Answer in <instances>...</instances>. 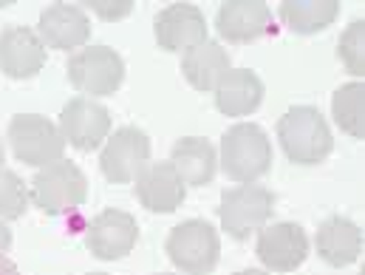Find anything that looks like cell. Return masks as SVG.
Returning a JSON list of instances; mask_svg holds the SVG:
<instances>
[{"instance_id": "cell-12", "label": "cell", "mask_w": 365, "mask_h": 275, "mask_svg": "<svg viewBox=\"0 0 365 275\" xmlns=\"http://www.w3.org/2000/svg\"><path fill=\"white\" fill-rule=\"evenodd\" d=\"M46 66V43L29 26H6L0 31V71L11 80H31Z\"/></svg>"}, {"instance_id": "cell-11", "label": "cell", "mask_w": 365, "mask_h": 275, "mask_svg": "<svg viewBox=\"0 0 365 275\" xmlns=\"http://www.w3.org/2000/svg\"><path fill=\"white\" fill-rule=\"evenodd\" d=\"M139 241V224L125 210H102L86 233V244L93 259L99 261H119L125 259Z\"/></svg>"}, {"instance_id": "cell-4", "label": "cell", "mask_w": 365, "mask_h": 275, "mask_svg": "<svg viewBox=\"0 0 365 275\" xmlns=\"http://www.w3.org/2000/svg\"><path fill=\"white\" fill-rule=\"evenodd\" d=\"M165 253L184 275H210L221 259L218 230L201 219H187L170 230Z\"/></svg>"}, {"instance_id": "cell-29", "label": "cell", "mask_w": 365, "mask_h": 275, "mask_svg": "<svg viewBox=\"0 0 365 275\" xmlns=\"http://www.w3.org/2000/svg\"><path fill=\"white\" fill-rule=\"evenodd\" d=\"M3 162H6V151H3V139H0V171H3Z\"/></svg>"}, {"instance_id": "cell-25", "label": "cell", "mask_w": 365, "mask_h": 275, "mask_svg": "<svg viewBox=\"0 0 365 275\" xmlns=\"http://www.w3.org/2000/svg\"><path fill=\"white\" fill-rule=\"evenodd\" d=\"M88 9L102 20H122L133 11V0H88Z\"/></svg>"}, {"instance_id": "cell-15", "label": "cell", "mask_w": 365, "mask_h": 275, "mask_svg": "<svg viewBox=\"0 0 365 275\" xmlns=\"http://www.w3.org/2000/svg\"><path fill=\"white\" fill-rule=\"evenodd\" d=\"M187 184L170 162H150L136 176V199L150 213H176L184 204Z\"/></svg>"}, {"instance_id": "cell-2", "label": "cell", "mask_w": 365, "mask_h": 275, "mask_svg": "<svg viewBox=\"0 0 365 275\" xmlns=\"http://www.w3.org/2000/svg\"><path fill=\"white\" fill-rule=\"evenodd\" d=\"M221 171L238 184H252L272 168V142L255 122H238L221 136Z\"/></svg>"}, {"instance_id": "cell-23", "label": "cell", "mask_w": 365, "mask_h": 275, "mask_svg": "<svg viewBox=\"0 0 365 275\" xmlns=\"http://www.w3.org/2000/svg\"><path fill=\"white\" fill-rule=\"evenodd\" d=\"M337 57L351 77H365V20H351L337 43Z\"/></svg>"}, {"instance_id": "cell-5", "label": "cell", "mask_w": 365, "mask_h": 275, "mask_svg": "<svg viewBox=\"0 0 365 275\" xmlns=\"http://www.w3.org/2000/svg\"><path fill=\"white\" fill-rule=\"evenodd\" d=\"M274 210V193L267 190L264 184H238L224 190L221 196V207H218V219L221 227L227 230V236H232L235 241H247L252 233L264 230L267 221L272 219Z\"/></svg>"}, {"instance_id": "cell-30", "label": "cell", "mask_w": 365, "mask_h": 275, "mask_svg": "<svg viewBox=\"0 0 365 275\" xmlns=\"http://www.w3.org/2000/svg\"><path fill=\"white\" fill-rule=\"evenodd\" d=\"M91 275H108V273H91Z\"/></svg>"}, {"instance_id": "cell-24", "label": "cell", "mask_w": 365, "mask_h": 275, "mask_svg": "<svg viewBox=\"0 0 365 275\" xmlns=\"http://www.w3.org/2000/svg\"><path fill=\"white\" fill-rule=\"evenodd\" d=\"M29 210V190L26 182L14 171H0V219L17 221Z\"/></svg>"}, {"instance_id": "cell-20", "label": "cell", "mask_w": 365, "mask_h": 275, "mask_svg": "<svg viewBox=\"0 0 365 275\" xmlns=\"http://www.w3.org/2000/svg\"><path fill=\"white\" fill-rule=\"evenodd\" d=\"M170 165L179 171L184 184L204 187V184H210L215 179L218 154H215V148L207 139H201V136H184V139H179L173 145Z\"/></svg>"}, {"instance_id": "cell-3", "label": "cell", "mask_w": 365, "mask_h": 275, "mask_svg": "<svg viewBox=\"0 0 365 275\" xmlns=\"http://www.w3.org/2000/svg\"><path fill=\"white\" fill-rule=\"evenodd\" d=\"M86 199H88V179L68 159L40 168L37 176L29 184V201L37 210H43L46 216L74 213L77 207L86 204Z\"/></svg>"}, {"instance_id": "cell-22", "label": "cell", "mask_w": 365, "mask_h": 275, "mask_svg": "<svg viewBox=\"0 0 365 275\" xmlns=\"http://www.w3.org/2000/svg\"><path fill=\"white\" fill-rule=\"evenodd\" d=\"M331 116L343 134L365 139V86L360 80L340 86L331 96Z\"/></svg>"}, {"instance_id": "cell-28", "label": "cell", "mask_w": 365, "mask_h": 275, "mask_svg": "<svg viewBox=\"0 0 365 275\" xmlns=\"http://www.w3.org/2000/svg\"><path fill=\"white\" fill-rule=\"evenodd\" d=\"M235 275H269L267 270H241V273H235Z\"/></svg>"}, {"instance_id": "cell-18", "label": "cell", "mask_w": 365, "mask_h": 275, "mask_svg": "<svg viewBox=\"0 0 365 275\" xmlns=\"http://www.w3.org/2000/svg\"><path fill=\"white\" fill-rule=\"evenodd\" d=\"M215 108L224 116H247L252 114L264 99V83L250 69H230L221 83L212 89Z\"/></svg>"}, {"instance_id": "cell-13", "label": "cell", "mask_w": 365, "mask_h": 275, "mask_svg": "<svg viewBox=\"0 0 365 275\" xmlns=\"http://www.w3.org/2000/svg\"><path fill=\"white\" fill-rule=\"evenodd\" d=\"M153 34L159 49L165 51H187L207 40V20L204 11L192 3H170L156 14Z\"/></svg>"}, {"instance_id": "cell-16", "label": "cell", "mask_w": 365, "mask_h": 275, "mask_svg": "<svg viewBox=\"0 0 365 275\" xmlns=\"http://www.w3.org/2000/svg\"><path fill=\"white\" fill-rule=\"evenodd\" d=\"M272 11L264 0H227L218 6L215 29L227 43H252L269 31Z\"/></svg>"}, {"instance_id": "cell-17", "label": "cell", "mask_w": 365, "mask_h": 275, "mask_svg": "<svg viewBox=\"0 0 365 275\" xmlns=\"http://www.w3.org/2000/svg\"><path fill=\"white\" fill-rule=\"evenodd\" d=\"M314 244L329 267H349L363 253V230L346 216H331L317 227Z\"/></svg>"}, {"instance_id": "cell-19", "label": "cell", "mask_w": 365, "mask_h": 275, "mask_svg": "<svg viewBox=\"0 0 365 275\" xmlns=\"http://www.w3.org/2000/svg\"><path fill=\"white\" fill-rule=\"evenodd\" d=\"M230 54L221 43L215 40H204L192 49H187L182 57V71L187 77V83L198 91H212L221 77L230 71Z\"/></svg>"}, {"instance_id": "cell-8", "label": "cell", "mask_w": 365, "mask_h": 275, "mask_svg": "<svg viewBox=\"0 0 365 275\" xmlns=\"http://www.w3.org/2000/svg\"><path fill=\"white\" fill-rule=\"evenodd\" d=\"M148 165H150V139L136 125H125L105 139L102 154H99V168L108 182H136V176Z\"/></svg>"}, {"instance_id": "cell-9", "label": "cell", "mask_w": 365, "mask_h": 275, "mask_svg": "<svg viewBox=\"0 0 365 275\" xmlns=\"http://www.w3.org/2000/svg\"><path fill=\"white\" fill-rule=\"evenodd\" d=\"M60 134L77 151H93L110 136V111L91 96H74L60 111Z\"/></svg>"}, {"instance_id": "cell-6", "label": "cell", "mask_w": 365, "mask_h": 275, "mask_svg": "<svg viewBox=\"0 0 365 275\" xmlns=\"http://www.w3.org/2000/svg\"><path fill=\"white\" fill-rule=\"evenodd\" d=\"M9 145L23 165L46 168L63 159L66 139L60 128L40 114H17L9 122Z\"/></svg>"}, {"instance_id": "cell-14", "label": "cell", "mask_w": 365, "mask_h": 275, "mask_svg": "<svg viewBox=\"0 0 365 275\" xmlns=\"http://www.w3.org/2000/svg\"><path fill=\"white\" fill-rule=\"evenodd\" d=\"M37 34L48 49H60V51L77 49L80 51V46H86L91 37V20L74 3H54V6L43 9Z\"/></svg>"}, {"instance_id": "cell-10", "label": "cell", "mask_w": 365, "mask_h": 275, "mask_svg": "<svg viewBox=\"0 0 365 275\" xmlns=\"http://www.w3.org/2000/svg\"><path fill=\"white\" fill-rule=\"evenodd\" d=\"M255 256L272 273H294L309 259V236L294 221H277L261 230Z\"/></svg>"}, {"instance_id": "cell-21", "label": "cell", "mask_w": 365, "mask_h": 275, "mask_svg": "<svg viewBox=\"0 0 365 275\" xmlns=\"http://www.w3.org/2000/svg\"><path fill=\"white\" fill-rule=\"evenodd\" d=\"M340 17V0H283L280 20L294 34H317Z\"/></svg>"}, {"instance_id": "cell-7", "label": "cell", "mask_w": 365, "mask_h": 275, "mask_svg": "<svg viewBox=\"0 0 365 275\" xmlns=\"http://www.w3.org/2000/svg\"><path fill=\"white\" fill-rule=\"evenodd\" d=\"M68 83L88 96H110L125 80V60L110 46H88L68 57Z\"/></svg>"}, {"instance_id": "cell-26", "label": "cell", "mask_w": 365, "mask_h": 275, "mask_svg": "<svg viewBox=\"0 0 365 275\" xmlns=\"http://www.w3.org/2000/svg\"><path fill=\"white\" fill-rule=\"evenodd\" d=\"M0 275H20L17 264H14V261H9L3 253H0Z\"/></svg>"}, {"instance_id": "cell-27", "label": "cell", "mask_w": 365, "mask_h": 275, "mask_svg": "<svg viewBox=\"0 0 365 275\" xmlns=\"http://www.w3.org/2000/svg\"><path fill=\"white\" fill-rule=\"evenodd\" d=\"M9 247H11V230L0 221V253H6Z\"/></svg>"}, {"instance_id": "cell-1", "label": "cell", "mask_w": 365, "mask_h": 275, "mask_svg": "<svg viewBox=\"0 0 365 275\" xmlns=\"http://www.w3.org/2000/svg\"><path fill=\"white\" fill-rule=\"evenodd\" d=\"M277 139L294 165H320L334 151L331 128L326 116L312 105L289 108L277 122Z\"/></svg>"}]
</instances>
